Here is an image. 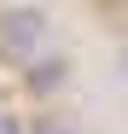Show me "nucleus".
I'll use <instances>...</instances> for the list:
<instances>
[{
    "instance_id": "obj_3",
    "label": "nucleus",
    "mask_w": 128,
    "mask_h": 134,
    "mask_svg": "<svg viewBox=\"0 0 128 134\" xmlns=\"http://www.w3.org/2000/svg\"><path fill=\"white\" fill-rule=\"evenodd\" d=\"M24 134H82V128H76L70 117H35V122H29Z\"/></svg>"
},
{
    "instance_id": "obj_1",
    "label": "nucleus",
    "mask_w": 128,
    "mask_h": 134,
    "mask_svg": "<svg viewBox=\"0 0 128 134\" xmlns=\"http://www.w3.org/2000/svg\"><path fill=\"white\" fill-rule=\"evenodd\" d=\"M41 47H47V12H35V6L0 12V58L29 64V58H41Z\"/></svg>"
},
{
    "instance_id": "obj_5",
    "label": "nucleus",
    "mask_w": 128,
    "mask_h": 134,
    "mask_svg": "<svg viewBox=\"0 0 128 134\" xmlns=\"http://www.w3.org/2000/svg\"><path fill=\"white\" fill-rule=\"evenodd\" d=\"M122 76H128V47H122Z\"/></svg>"
},
{
    "instance_id": "obj_2",
    "label": "nucleus",
    "mask_w": 128,
    "mask_h": 134,
    "mask_svg": "<svg viewBox=\"0 0 128 134\" xmlns=\"http://www.w3.org/2000/svg\"><path fill=\"white\" fill-rule=\"evenodd\" d=\"M24 82H29V93H58V87L70 82V64L64 58H29Z\"/></svg>"
},
{
    "instance_id": "obj_4",
    "label": "nucleus",
    "mask_w": 128,
    "mask_h": 134,
    "mask_svg": "<svg viewBox=\"0 0 128 134\" xmlns=\"http://www.w3.org/2000/svg\"><path fill=\"white\" fill-rule=\"evenodd\" d=\"M0 134H24V122H18V117H12L6 105H0Z\"/></svg>"
}]
</instances>
